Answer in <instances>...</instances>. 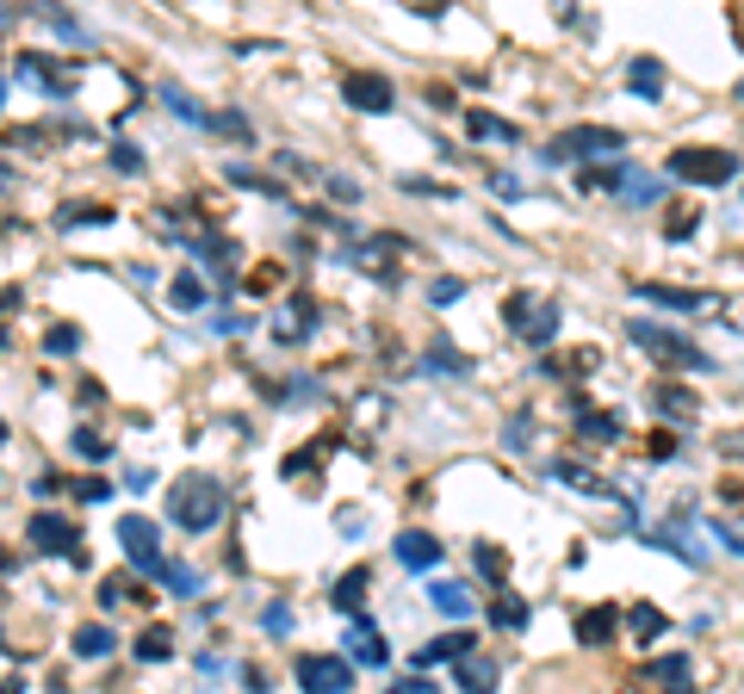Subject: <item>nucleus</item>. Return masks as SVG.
<instances>
[{
	"instance_id": "obj_1",
	"label": "nucleus",
	"mask_w": 744,
	"mask_h": 694,
	"mask_svg": "<svg viewBox=\"0 0 744 694\" xmlns=\"http://www.w3.org/2000/svg\"><path fill=\"white\" fill-rule=\"evenodd\" d=\"M168 515H175L187 534H206V527H218V520H223V484H218L211 472L175 477V490H168Z\"/></svg>"
},
{
	"instance_id": "obj_2",
	"label": "nucleus",
	"mask_w": 744,
	"mask_h": 694,
	"mask_svg": "<svg viewBox=\"0 0 744 694\" xmlns=\"http://www.w3.org/2000/svg\"><path fill=\"white\" fill-rule=\"evenodd\" d=\"M744 161L732 149H670V180H689V187H732Z\"/></svg>"
},
{
	"instance_id": "obj_3",
	"label": "nucleus",
	"mask_w": 744,
	"mask_h": 694,
	"mask_svg": "<svg viewBox=\"0 0 744 694\" xmlns=\"http://www.w3.org/2000/svg\"><path fill=\"white\" fill-rule=\"evenodd\" d=\"M620 156H627V137H620L615 125H570L565 137L553 143L546 161H608V168H615Z\"/></svg>"
},
{
	"instance_id": "obj_4",
	"label": "nucleus",
	"mask_w": 744,
	"mask_h": 694,
	"mask_svg": "<svg viewBox=\"0 0 744 694\" xmlns=\"http://www.w3.org/2000/svg\"><path fill=\"white\" fill-rule=\"evenodd\" d=\"M627 341L651 347V360L682 366V372H713V360L701 354L695 341H689V335H670V329H658V323H646V316H633V323H627Z\"/></svg>"
},
{
	"instance_id": "obj_5",
	"label": "nucleus",
	"mask_w": 744,
	"mask_h": 694,
	"mask_svg": "<svg viewBox=\"0 0 744 694\" xmlns=\"http://www.w3.org/2000/svg\"><path fill=\"white\" fill-rule=\"evenodd\" d=\"M25 539H32L38 553H50V558H87L81 553V534H75V520L69 515H56V508H38L32 520H25Z\"/></svg>"
},
{
	"instance_id": "obj_6",
	"label": "nucleus",
	"mask_w": 744,
	"mask_h": 694,
	"mask_svg": "<svg viewBox=\"0 0 744 694\" xmlns=\"http://www.w3.org/2000/svg\"><path fill=\"white\" fill-rule=\"evenodd\" d=\"M503 323L522 335V341L546 347V341L558 335V304H546V298H522V292H515V298L503 304Z\"/></svg>"
},
{
	"instance_id": "obj_7",
	"label": "nucleus",
	"mask_w": 744,
	"mask_h": 694,
	"mask_svg": "<svg viewBox=\"0 0 744 694\" xmlns=\"http://www.w3.org/2000/svg\"><path fill=\"white\" fill-rule=\"evenodd\" d=\"M118 546H125V558L143 570V577H161V527L149 515H125V520H118Z\"/></svg>"
},
{
	"instance_id": "obj_8",
	"label": "nucleus",
	"mask_w": 744,
	"mask_h": 694,
	"mask_svg": "<svg viewBox=\"0 0 744 694\" xmlns=\"http://www.w3.org/2000/svg\"><path fill=\"white\" fill-rule=\"evenodd\" d=\"M298 688L304 694H348L354 688V663L348 658H298Z\"/></svg>"
},
{
	"instance_id": "obj_9",
	"label": "nucleus",
	"mask_w": 744,
	"mask_h": 694,
	"mask_svg": "<svg viewBox=\"0 0 744 694\" xmlns=\"http://www.w3.org/2000/svg\"><path fill=\"white\" fill-rule=\"evenodd\" d=\"M639 304H658V311H677V316H695L708 304H720L713 292H689V285H633Z\"/></svg>"
},
{
	"instance_id": "obj_10",
	"label": "nucleus",
	"mask_w": 744,
	"mask_h": 694,
	"mask_svg": "<svg viewBox=\"0 0 744 694\" xmlns=\"http://www.w3.org/2000/svg\"><path fill=\"white\" fill-rule=\"evenodd\" d=\"M342 99H348L354 112H391V81L373 75V69H354V75L342 81Z\"/></svg>"
},
{
	"instance_id": "obj_11",
	"label": "nucleus",
	"mask_w": 744,
	"mask_h": 694,
	"mask_svg": "<svg viewBox=\"0 0 744 694\" xmlns=\"http://www.w3.org/2000/svg\"><path fill=\"white\" fill-rule=\"evenodd\" d=\"M348 658L354 663H366V670H385L391 663V645H385V632L373 627V620H348Z\"/></svg>"
},
{
	"instance_id": "obj_12",
	"label": "nucleus",
	"mask_w": 744,
	"mask_h": 694,
	"mask_svg": "<svg viewBox=\"0 0 744 694\" xmlns=\"http://www.w3.org/2000/svg\"><path fill=\"white\" fill-rule=\"evenodd\" d=\"M391 553H397V565H404V570H434V565H441V539L422 534V527H404Z\"/></svg>"
},
{
	"instance_id": "obj_13",
	"label": "nucleus",
	"mask_w": 744,
	"mask_h": 694,
	"mask_svg": "<svg viewBox=\"0 0 744 694\" xmlns=\"http://www.w3.org/2000/svg\"><path fill=\"white\" fill-rule=\"evenodd\" d=\"M453 682H460V694H496V682H503V663L484 658V651H472V658L453 663Z\"/></svg>"
},
{
	"instance_id": "obj_14",
	"label": "nucleus",
	"mask_w": 744,
	"mask_h": 694,
	"mask_svg": "<svg viewBox=\"0 0 744 694\" xmlns=\"http://www.w3.org/2000/svg\"><path fill=\"white\" fill-rule=\"evenodd\" d=\"M366 589H373V570H366V565L342 570V577H335V589H329V601H335V614H348V620H360V608H366Z\"/></svg>"
},
{
	"instance_id": "obj_15",
	"label": "nucleus",
	"mask_w": 744,
	"mask_h": 694,
	"mask_svg": "<svg viewBox=\"0 0 744 694\" xmlns=\"http://www.w3.org/2000/svg\"><path fill=\"white\" fill-rule=\"evenodd\" d=\"M472 632H441V639H428L422 651H416V676H422L428 663H460V658H472Z\"/></svg>"
},
{
	"instance_id": "obj_16",
	"label": "nucleus",
	"mask_w": 744,
	"mask_h": 694,
	"mask_svg": "<svg viewBox=\"0 0 744 694\" xmlns=\"http://www.w3.org/2000/svg\"><path fill=\"white\" fill-rule=\"evenodd\" d=\"M615 632H620V601H602V608L577 614V645H608Z\"/></svg>"
},
{
	"instance_id": "obj_17",
	"label": "nucleus",
	"mask_w": 744,
	"mask_h": 694,
	"mask_svg": "<svg viewBox=\"0 0 744 694\" xmlns=\"http://www.w3.org/2000/svg\"><path fill=\"white\" fill-rule=\"evenodd\" d=\"M570 422H577V434H584V441H620V416L589 410L584 397H570Z\"/></svg>"
},
{
	"instance_id": "obj_18",
	"label": "nucleus",
	"mask_w": 744,
	"mask_h": 694,
	"mask_svg": "<svg viewBox=\"0 0 744 694\" xmlns=\"http://www.w3.org/2000/svg\"><path fill=\"white\" fill-rule=\"evenodd\" d=\"M137 658H143V663L175 658V627H168V620H149V627L137 632Z\"/></svg>"
},
{
	"instance_id": "obj_19",
	"label": "nucleus",
	"mask_w": 744,
	"mask_h": 694,
	"mask_svg": "<svg viewBox=\"0 0 744 694\" xmlns=\"http://www.w3.org/2000/svg\"><path fill=\"white\" fill-rule=\"evenodd\" d=\"M465 130L484 143H522V125H509V118H496V112H465Z\"/></svg>"
},
{
	"instance_id": "obj_20",
	"label": "nucleus",
	"mask_w": 744,
	"mask_h": 694,
	"mask_svg": "<svg viewBox=\"0 0 744 694\" xmlns=\"http://www.w3.org/2000/svg\"><path fill=\"white\" fill-rule=\"evenodd\" d=\"M553 477H558V484H570V490H589V496H615L608 477H596L589 465H570V459H553Z\"/></svg>"
},
{
	"instance_id": "obj_21",
	"label": "nucleus",
	"mask_w": 744,
	"mask_h": 694,
	"mask_svg": "<svg viewBox=\"0 0 744 694\" xmlns=\"http://www.w3.org/2000/svg\"><path fill=\"white\" fill-rule=\"evenodd\" d=\"M627 87L646 94V99H658V94H664V63H658V56H639V63L627 69Z\"/></svg>"
},
{
	"instance_id": "obj_22",
	"label": "nucleus",
	"mask_w": 744,
	"mask_h": 694,
	"mask_svg": "<svg viewBox=\"0 0 744 694\" xmlns=\"http://www.w3.org/2000/svg\"><path fill=\"white\" fill-rule=\"evenodd\" d=\"M428 601H434L447 620H465V614H472V589H465V583H434V589H428Z\"/></svg>"
},
{
	"instance_id": "obj_23",
	"label": "nucleus",
	"mask_w": 744,
	"mask_h": 694,
	"mask_svg": "<svg viewBox=\"0 0 744 694\" xmlns=\"http://www.w3.org/2000/svg\"><path fill=\"white\" fill-rule=\"evenodd\" d=\"M44 354H50V360H75V354H81V329H75V323H50V329H44Z\"/></svg>"
},
{
	"instance_id": "obj_24",
	"label": "nucleus",
	"mask_w": 744,
	"mask_h": 694,
	"mask_svg": "<svg viewBox=\"0 0 744 694\" xmlns=\"http://www.w3.org/2000/svg\"><path fill=\"white\" fill-rule=\"evenodd\" d=\"M422 366H428V372H447V379H460V372H472V360H465L460 347H447V341H434V347H428V354H422Z\"/></svg>"
},
{
	"instance_id": "obj_25",
	"label": "nucleus",
	"mask_w": 744,
	"mask_h": 694,
	"mask_svg": "<svg viewBox=\"0 0 744 694\" xmlns=\"http://www.w3.org/2000/svg\"><path fill=\"white\" fill-rule=\"evenodd\" d=\"M627 627H633V639H639V645H651V639L664 632V614H658L651 601H633V608H627Z\"/></svg>"
},
{
	"instance_id": "obj_26",
	"label": "nucleus",
	"mask_w": 744,
	"mask_h": 694,
	"mask_svg": "<svg viewBox=\"0 0 744 694\" xmlns=\"http://www.w3.org/2000/svg\"><path fill=\"white\" fill-rule=\"evenodd\" d=\"M651 676L664 682L670 694H689V658H682V651H670V658H658V663H651Z\"/></svg>"
},
{
	"instance_id": "obj_27",
	"label": "nucleus",
	"mask_w": 744,
	"mask_h": 694,
	"mask_svg": "<svg viewBox=\"0 0 744 694\" xmlns=\"http://www.w3.org/2000/svg\"><path fill=\"white\" fill-rule=\"evenodd\" d=\"M651 403H658V416H677V422H689V416H695V397L682 391V385H658V397H651Z\"/></svg>"
},
{
	"instance_id": "obj_28",
	"label": "nucleus",
	"mask_w": 744,
	"mask_h": 694,
	"mask_svg": "<svg viewBox=\"0 0 744 694\" xmlns=\"http://www.w3.org/2000/svg\"><path fill=\"white\" fill-rule=\"evenodd\" d=\"M168 298H175V311H199V304H206V285H199V273H175Z\"/></svg>"
},
{
	"instance_id": "obj_29",
	"label": "nucleus",
	"mask_w": 744,
	"mask_h": 694,
	"mask_svg": "<svg viewBox=\"0 0 744 694\" xmlns=\"http://www.w3.org/2000/svg\"><path fill=\"white\" fill-rule=\"evenodd\" d=\"M112 645H118V639H112V627H81L75 632V658H106Z\"/></svg>"
},
{
	"instance_id": "obj_30",
	"label": "nucleus",
	"mask_w": 744,
	"mask_h": 694,
	"mask_svg": "<svg viewBox=\"0 0 744 694\" xmlns=\"http://www.w3.org/2000/svg\"><path fill=\"white\" fill-rule=\"evenodd\" d=\"M491 620H496L503 632H522V627H527V601H515V596H496Z\"/></svg>"
},
{
	"instance_id": "obj_31",
	"label": "nucleus",
	"mask_w": 744,
	"mask_h": 694,
	"mask_svg": "<svg viewBox=\"0 0 744 694\" xmlns=\"http://www.w3.org/2000/svg\"><path fill=\"white\" fill-rule=\"evenodd\" d=\"M620 192H627V199H633V206H651V199H658V180H651V174H620Z\"/></svg>"
},
{
	"instance_id": "obj_32",
	"label": "nucleus",
	"mask_w": 744,
	"mask_h": 694,
	"mask_svg": "<svg viewBox=\"0 0 744 694\" xmlns=\"http://www.w3.org/2000/svg\"><path fill=\"white\" fill-rule=\"evenodd\" d=\"M99 601H106V608H125V601H149V596H143L137 583H125V577H106V583H99Z\"/></svg>"
},
{
	"instance_id": "obj_33",
	"label": "nucleus",
	"mask_w": 744,
	"mask_h": 694,
	"mask_svg": "<svg viewBox=\"0 0 744 694\" xmlns=\"http://www.w3.org/2000/svg\"><path fill=\"white\" fill-rule=\"evenodd\" d=\"M161 583L175 589V596H199V570L192 565H161Z\"/></svg>"
},
{
	"instance_id": "obj_34",
	"label": "nucleus",
	"mask_w": 744,
	"mask_h": 694,
	"mask_svg": "<svg viewBox=\"0 0 744 694\" xmlns=\"http://www.w3.org/2000/svg\"><path fill=\"white\" fill-rule=\"evenodd\" d=\"M478 570H484V577H491V583H503V577H509V558H503V546H478Z\"/></svg>"
},
{
	"instance_id": "obj_35",
	"label": "nucleus",
	"mask_w": 744,
	"mask_h": 694,
	"mask_svg": "<svg viewBox=\"0 0 744 694\" xmlns=\"http://www.w3.org/2000/svg\"><path fill=\"white\" fill-rule=\"evenodd\" d=\"M465 298V280H434L428 285V304H434V311H447V304H460Z\"/></svg>"
},
{
	"instance_id": "obj_36",
	"label": "nucleus",
	"mask_w": 744,
	"mask_h": 694,
	"mask_svg": "<svg viewBox=\"0 0 744 694\" xmlns=\"http://www.w3.org/2000/svg\"><path fill=\"white\" fill-rule=\"evenodd\" d=\"M708 534H713V539H720V546H732V553H738V558H744V520H713Z\"/></svg>"
},
{
	"instance_id": "obj_37",
	"label": "nucleus",
	"mask_w": 744,
	"mask_h": 694,
	"mask_svg": "<svg viewBox=\"0 0 744 694\" xmlns=\"http://www.w3.org/2000/svg\"><path fill=\"white\" fill-rule=\"evenodd\" d=\"M112 168H118V174H143V149H137V143H118V149H112Z\"/></svg>"
},
{
	"instance_id": "obj_38",
	"label": "nucleus",
	"mask_w": 744,
	"mask_h": 694,
	"mask_svg": "<svg viewBox=\"0 0 744 694\" xmlns=\"http://www.w3.org/2000/svg\"><path fill=\"white\" fill-rule=\"evenodd\" d=\"M69 446H75L81 459H106V441H99L94 428H75V441H69Z\"/></svg>"
},
{
	"instance_id": "obj_39",
	"label": "nucleus",
	"mask_w": 744,
	"mask_h": 694,
	"mask_svg": "<svg viewBox=\"0 0 744 694\" xmlns=\"http://www.w3.org/2000/svg\"><path fill=\"white\" fill-rule=\"evenodd\" d=\"M106 496H112L106 477H81V484H75V503H106Z\"/></svg>"
},
{
	"instance_id": "obj_40",
	"label": "nucleus",
	"mask_w": 744,
	"mask_h": 694,
	"mask_svg": "<svg viewBox=\"0 0 744 694\" xmlns=\"http://www.w3.org/2000/svg\"><path fill=\"white\" fill-rule=\"evenodd\" d=\"M63 223H112V211L106 206H69Z\"/></svg>"
},
{
	"instance_id": "obj_41",
	"label": "nucleus",
	"mask_w": 744,
	"mask_h": 694,
	"mask_svg": "<svg viewBox=\"0 0 744 694\" xmlns=\"http://www.w3.org/2000/svg\"><path fill=\"white\" fill-rule=\"evenodd\" d=\"M404 192H434V199H447L441 180H422V174H404Z\"/></svg>"
},
{
	"instance_id": "obj_42",
	"label": "nucleus",
	"mask_w": 744,
	"mask_h": 694,
	"mask_svg": "<svg viewBox=\"0 0 744 694\" xmlns=\"http://www.w3.org/2000/svg\"><path fill=\"white\" fill-rule=\"evenodd\" d=\"M261 627H268V632H292V608H268V614H261Z\"/></svg>"
},
{
	"instance_id": "obj_43",
	"label": "nucleus",
	"mask_w": 744,
	"mask_h": 694,
	"mask_svg": "<svg viewBox=\"0 0 744 694\" xmlns=\"http://www.w3.org/2000/svg\"><path fill=\"white\" fill-rule=\"evenodd\" d=\"M670 236H695V211H677L670 218Z\"/></svg>"
},
{
	"instance_id": "obj_44",
	"label": "nucleus",
	"mask_w": 744,
	"mask_h": 694,
	"mask_svg": "<svg viewBox=\"0 0 744 694\" xmlns=\"http://www.w3.org/2000/svg\"><path fill=\"white\" fill-rule=\"evenodd\" d=\"M391 694H434V682H428V676H410V682H397Z\"/></svg>"
},
{
	"instance_id": "obj_45",
	"label": "nucleus",
	"mask_w": 744,
	"mask_h": 694,
	"mask_svg": "<svg viewBox=\"0 0 744 694\" xmlns=\"http://www.w3.org/2000/svg\"><path fill=\"white\" fill-rule=\"evenodd\" d=\"M677 453V434H651V459H670Z\"/></svg>"
},
{
	"instance_id": "obj_46",
	"label": "nucleus",
	"mask_w": 744,
	"mask_h": 694,
	"mask_svg": "<svg viewBox=\"0 0 744 694\" xmlns=\"http://www.w3.org/2000/svg\"><path fill=\"white\" fill-rule=\"evenodd\" d=\"M503 441H509V446H522V441H527V416H515V422L503 428Z\"/></svg>"
},
{
	"instance_id": "obj_47",
	"label": "nucleus",
	"mask_w": 744,
	"mask_h": 694,
	"mask_svg": "<svg viewBox=\"0 0 744 694\" xmlns=\"http://www.w3.org/2000/svg\"><path fill=\"white\" fill-rule=\"evenodd\" d=\"M0 446H7V422H0Z\"/></svg>"
}]
</instances>
